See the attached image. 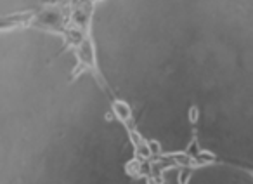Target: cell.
Returning <instances> with one entry per match:
<instances>
[{
	"mask_svg": "<svg viewBox=\"0 0 253 184\" xmlns=\"http://www.w3.org/2000/svg\"><path fill=\"white\" fill-rule=\"evenodd\" d=\"M88 37L144 141L253 172V0H95Z\"/></svg>",
	"mask_w": 253,
	"mask_h": 184,
	"instance_id": "6da1fadb",
	"label": "cell"
},
{
	"mask_svg": "<svg viewBox=\"0 0 253 184\" xmlns=\"http://www.w3.org/2000/svg\"><path fill=\"white\" fill-rule=\"evenodd\" d=\"M95 71L56 30L0 28V184H151Z\"/></svg>",
	"mask_w": 253,
	"mask_h": 184,
	"instance_id": "7a4b0ae2",
	"label": "cell"
},
{
	"mask_svg": "<svg viewBox=\"0 0 253 184\" xmlns=\"http://www.w3.org/2000/svg\"><path fill=\"white\" fill-rule=\"evenodd\" d=\"M184 184H253V172L225 162H210L196 167Z\"/></svg>",
	"mask_w": 253,
	"mask_h": 184,
	"instance_id": "3957f363",
	"label": "cell"
},
{
	"mask_svg": "<svg viewBox=\"0 0 253 184\" xmlns=\"http://www.w3.org/2000/svg\"><path fill=\"white\" fill-rule=\"evenodd\" d=\"M49 0H0V19L16 18L43 7Z\"/></svg>",
	"mask_w": 253,
	"mask_h": 184,
	"instance_id": "277c9868",
	"label": "cell"
}]
</instances>
